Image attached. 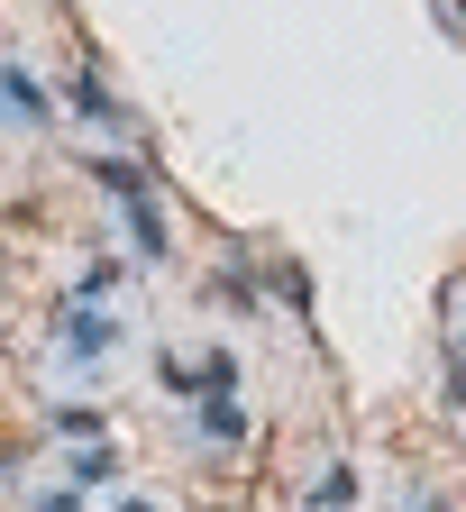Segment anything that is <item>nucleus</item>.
<instances>
[{"label": "nucleus", "mask_w": 466, "mask_h": 512, "mask_svg": "<svg viewBox=\"0 0 466 512\" xmlns=\"http://www.w3.org/2000/svg\"><path fill=\"white\" fill-rule=\"evenodd\" d=\"M192 430H202L211 448H229V439H247V421H238V403H229V394H202V412H192Z\"/></svg>", "instance_id": "obj_3"}, {"label": "nucleus", "mask_w": 466, "mask_h": 512, "mask_svg": "<svg viewBox=\"0 0 466 512\" xmlns=\"http://www.w3.org/2000/svg\"><path fill=\"white\" fill-rule=\"evenodd\" d=\"M119 348V320L101 311V302H64L55 311V357L64 366H92V357H110Z\"/></svg>", "instance_id": "obj_2"}, {"label": "nucleus", "mask_w": 466, "mask_h": 512, "mask_svg": "<svg viewBox=\"0 0 466 512\" xmlns=\"http://www.w3.org/2000/svg\"><path fill=\"white\" fill-rule=\"evenodd\" d=\"M92 174H101V192H119L128 229H138V256H165V211H156L147 174H138V165H119V156H92Z\"/></svg>", "instance_id": "obj_1"}, {"label": "nucleus", "mask_w": 466, "mask_h": 512, "mask_svg": "<svg viewBox=\"0 0 466 512\" xmlns=\"http://www.w3.org/2000/svg\"><path fill=\"white\" fill-rule=\"evenodd\" d=\"M55 430H64V439H101V412H83V403H64V412H55Z\"/></svg>", "instance_id": "obj_8"}, {"label": "nucleus", "mask_w": 466, "mask_h": 512, "mask_svg": "<svg viewBox=\"0 0 466 512\" xmlns=\"http://www.w3.org/2000/svg\"><path fill=\"white\" fill-rule=\"evenodd\" d=\"M457 348H466V339H457Z\"/></svg>", "instance_id": "obj_12"}, {"label": "nucleus", "mask_w": 466, "mask_h": 512, "mask_svg": "<svg viewBox=\"0 0 466 512\" xmlns=\"http://www.w3.org/2000/svg\"><path fill=\"white\" fill-rule=\"evenodd\" d=\"M110 512H165V503H147V494H119V503H110Z\"/></svg>", "instance_id": "obj_10"}, {"label": "nucleus", "mask_w": 466, "mask_h": 512, "mask_svg": "<svg viewBox=\"0 0 466 512\" xmlns=\"http://www.w3.org/2000/svg\"><path fill=\"white\" fill-rule=\"evenodd\" d=\"M28 512H83V494H74V485H55V494H37Z\"/></svg>", "instance_id": "obj_9"}, {"label": "nucleus", "mask_w": 466, "mask_h": 512, "mask_svg": "<svg viewBox=\"0 0 466 512\" xmlns=\"http://www.w3.org/2000/svg\"><path fill=\"white\" fill-rule=\"evenodd\" d=\"M403 512H448V503H439V494H412V503H403Z\"/></svg>", "instance_id": "obj_11"}, {"label": "nucleus", "mask_w": 466, "mask_h": 512, "mask_svg": "<svg viewBox=\"0 0 466 512\" xmlns=\"http://www.w3.org/2000/svg\"><path fill=\"white\" fill-rule=\"evenodd\" d=\"M74 110H92L101 128H128V110H119V92H110L101 74H74Z\"/></svg>", "instance_id": "obj_4"}, {"label": "nucleus", "mask_w": 466, "mask_h": 512, "mask_svg": "<svg viewBox=\"0 0 466 512\" xmlns=\"http://www.w3.org/2000/svg\"><path fill=\"white\" fill-rule=\"evenodd\" d=\"M311 512H357V467H329L311 485Z\"/></svg>", "instance_id": "obj_5"}, {"label": "nucleus", "mask_w": 466, "mask_h": 512, "mask_svg": "<svg viewBox=\"0 0 466 512\" xmlns=\"http://www.w3.org/2000/svg\"><path fill=\"white\" fill-rule=\"evenodd\" d=\"M10 110H19V128H46V92H37L28 64H10Z\"/></svg>", "instance_id": "obj_6"}, {"label": "nucleus", "mask_w": 466, "mask_h": 512, "mask_svg": "<svg viewBox=\"0 0 466 512\" xmlns=\"http://www.w3.org/2000/svg\"><path fill=\"white\" fill-rule=\"evenodd\" d=\"M110 467H119V458H110V448H101V439H83V448H74V476H83V485H101Z\"/></svg>", "instance_id": "obj_7"}]
</instances>
